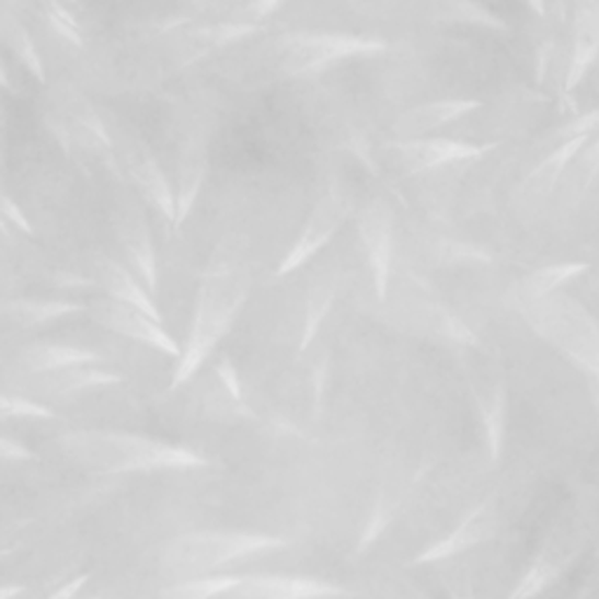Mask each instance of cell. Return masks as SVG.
<instances>
[{
	"instance_id": "7",
	"label": "cell",
	"mask_w": 599,
	"mask_h": 599,
	"mask_svg": "<svg viewBox=\"0 0 599 599\" xmlns=\"http://www.w3.org/2000/svg\"><path fill=\"white\" fill-rule=\"evenodd\" d=\"M347 211H349V207H347L345 197H339L335 193L323 197L312 209L300 237L296 239V244L288 249L286 258L279 263V267L274 274H277V277H286V274L296 272L307 261L314 258V255L331 242L342 222H345Z\"/></svg>"
},
{
	"instance_id": "30",
	"label": "cell",
	"mask_w": 599,
	"mask_h": 599,
	"mask_svg": "<svg viewBox=\"0 0 599 599\" xmlns=\"http://www.w3.org/2000/svg\"><path fill=\"white\" fill-rule=\"evenodd\" d=\"M5 33H8V41H10V47L14 49V55L20 57V61L26 66V71L38 78L41 82L45 80V71H43V61H41V55L36 45H33L31 36L24 31L22 24H16L12 20H8L5 24Z\"/></svg>"
},
{
	"instance_id": "37",
	"label": "cell",
	"mask_w": 599,
	"mask_h": 599,
	"mask_svg": "<svg viewBox=\"0 0 599 599\" xmlns=\"http://www.w3.org/2000/svg\"><path fill=\"white\" fill-rule=\"evenodd\" d=\"M0 454H3L5 461H33L36 454H33L28 448H24L22 442H16L10 436L0 438Z\"/></svg>"
},
{
	"instance_id": "40",
	"label": "cell",
	"mask_w": 599,
	"mask_h": 599,
	"mask_svg": "<svg viewBox=\"0 0 599 599\" xmlns=\"http://www.w3.org/2000/svg\"><path fill=\"white\" fill-rule=\"evenodd\" d=\"M88 580H90V574H80L71 580H66V584L59 586L47 599H76L82 592V588L88 586Z\"/></svg>"
},
{
	"instance_id": "46",
	"label": "cell",
	"mask_w": 599,
	"mask_h": 599,
	"mask_svg": "<svg viewBox=\"0 0 599 599\" xmlns=\"http://www.w3.org/2000/svg\"><path fill=\"white\" fill-rule=\"evenodd\" d=\"M595 288L599 290V274H597V277H595Z\"/></svg>"
},
{
	"instance_id": "29",
	"label": "cell",
	"mask_w": 599,
	"mask_h": 599,
	"mask_svg": "<svg viewBox=\"0 0 599 599\" xmlns=\"http://www.w3.org/2000/svg\"><path fill=\"white\" fill-rule=\"evenodd\" d=\"M440 16H445V20H452V22H464V24L492 28V31L508 28V24L502 20L499 14L489 12L481 3H475V0H442Z\"/></svg>"
},
{
	"instance_id": "6",
	"label": "cell",
	"mask_w": 599,
	"mask_h": 599,
	"mask_svg": "<svg viewBox=\"0 0 599 599\" xmlns=\"http://www.w3.org/2000/svg\"><path fill=\"white\" fill-rule=\"evenodd\" d=\"M88 312L101 329L139 342V345L143 347L158 349L166 356H176V358L183 352V347H178V342L166 333L164 323L155 316L146 314L143 310H139V307L119 302L115 298H101L88 304Z\"/></svg>"
},
{
	"instance_id": "43",
	"label": "cell",
	"mask_w": 599,
	"mask_h": 599,
	"mask_svg": "<svg viewBox=\"0 0 599 599\" xmlns=\"http://www.w3.org/2000/svg\"><path fill=\"white\" fill-rule=\"evenodd\" d=\"M20 595H24V586H5L3 590H0V599H12Z\"/></svg>"
},
{
	"instance_id": "18",
	"label": "cell",
	"mask_w": 599,
	"mask_h": 599,
	"mask_svg": "<svg viewBox=\"0 0 599 599\" xmlns=\"http://www.w3.org/2000/svg\"><path fill=\"white\" fill-rule=\"evenodd\" d=\"M96 279H99V286L108 293V298L139 307V310H143L146 314L162 321L160 307L155 298H152V290L141 281V277H134L125 265H119L117 261H111V258H99Z\"/></svg>"
},
{
	"instance_id": "1",
	"label": "cell",
	"mask_w": 599,
	"mask_h": 599,
	"mask_svg": "<svg viewBox=\"0 0 599 599\" xmlns=\"http://www.w3.org/2000/svg\"><path fill=\"white\" fill-rule=\"evenodd\" d=\"M249 265L242 258H237L230 249L218 251L201 274L191 333H187L178 364L174 375H171V391L181 389L195 378L201 364L216 352L222 337L232 331L239 312H242L244 302L249 300Z\"/></svg>"
},
{
	"instance_id": "5",
	"label": "cell",
	"mask_w": 599,
	"mask_h": 599,
	"mask_svg": "<svg viewBox=\"0 0 599 599\" xmlns=\"http://www.w3.org/2000/svg\"><path fill=\"white\" fill-rule=\"evenodd\" d=\"M279 45L288 76H314L342 59L378 55L387 49V43L380 38L349 36V33H288Z\"/></svg>"
},
{
	"instance_id": "17",
	"label": "cell",
	"mask_w": 599,
	"mask_h": 599,
	"mask_svg": "<svg viewBox=\"0 0 599 599\" xmlns=\"http://www.w3.org/2000/svg\"><path fill=\"white\" fill-rule=\"evenodd\" d=\"M99 361H104V358L94 349H88L82 345H57V342H36V345H28L20 354V358H16L22 372L38 375V378L73 366Z\"/></svg>"
},
{
	"instance_id": "14",
	"label": "cell",
	"mask_w": 599,
	"mask_h": 599,
	"mask_svg": "<svg viewBox=\"0 0 599 599\" xmlns=\"http://www.w3.org/2000/svg\"><path fill=\"white\" fill-rule=\"evenodd\" d=\"M117 237L119 246H123L127 261L131 263L136 277L155 293L158 290V258L155 246H152V237L146 226V220L139 211L127 209L117 218Z\"/></svg>"
},
{
	"instance_id": "33",
	"label": "cell",
	"mask_w": 599,
	"mask_h": 599,
	"mask_svg": "<svg viewBox=\"0 0 599 599\" xmlns=\"http://www.w3.org/2000/svg\"><path fill=\"white\" fill-rule=\"evenodd\" d=\"M572 164L576 166V178H578L580 193H586L599 176V139L588 141Z\"/></svg>"
},
{
	"instance_id": "24",
	"label": "cell",
	"mask_w": 599,
	"mask_h": 599,
	"mask_svg": "<svg viewBox=\"0 0 599 599\" xmlns=\"http://www.w3.org/2000/svg\"><path fill=\"white\" fill-rule=\"evenodd\" d=\"M590 139H572L557 143L551 152H548L545 160L529 174L527 178V193L534 197H543L548 193L555 191V185L560 183V178L567 174L569 164L576 160V155Z\"/></svg>"
},
{
	"instance_id": "22",
	"label": "cell",
	"mask_w": 599,
	"mask_h": 599,
	"mask_svg": "<svg viewBox=\"0 0 599 599\" xmlns=\"http://www.w3.org/2000/svg\"><path fill=\"white\" fill-rule=\"evenodd\" d=\"M43 378H47L45 391L53 393V396H73V393L115 387V384L125 382L123 375H119L117 370L106 368L104 361L73 366V368H66V370H59L53 375H43Z\"/></svg>"
},
{
	"instance_id": "15",
	"label": "cell",
	"mask_w": 599,
	"mask_h": 599,
	"mask_svg": "<svg viewBox=\"0 0 599 599\" xmlns=\"http://www.w3.org/2000/svg\"><path fill=\"white\" fill-rule=\"evenodd\" d=\"M477 108H481V101H475V99L429 101V104H422V106L405 111L396 119V125H393V134H396L401 141L419 139L422 134L436 131L445 125L454 123V119L477 111Z\"/></svg>"
},
{
	"instance_id": "45",
	"label": "cell",
	"mask_w": 599,
	"mask_h": 599,
	"mask_svg": "<svg viewBox=\"0 0 599 599\" xmlns=\"http://www.w3.org/2000/svg\"><path fill=\"white\" fill-rule=\"evenodd\" d=\"M595 399H597V407H599V380H597V384H595Z\"/></svg>"
},
{
	"instance_id": "34",
	"label": "cell",
	"mask_w": 599,
	"mask_h": 599,
	"mask_svg": "<svg viewBox=\"0 0 599 599\" xmlns=\"http://www.w3.org/2000/svg\"><path fill=\"white\" fill-rule=\"evenodd\" d=\"M599 129V108H592L588 113H580L576 117H572L567 125H562L555 131V141L564 143L572 139H590V136Z\"/></svg>"
},
{
	"instance_id": "9",
	"label": "cell",
	"mask_w": 599,
	"mask_h": 599,
	"mask_svg": "<svg viewBox=\"0 0 599 599\" xmlns=\"http://www.w3.org/2000/svg\"><path fill=\"white\" fill-rule=\"evenodd\" d=\"M349 595L352 592L347 588L314 576L246 574V578L228 595V599H339Z\"/></svg>"
},
{
	"instance_id": "44",
	"label": "cell",
	"mask_w": 599,
	"mask_h": 599,
	"mask_svg": "<svg viewBox=\"0 0 599 599\" xmlns=\"http://www.w3.org/2000/svg\"><path fill=\"white\" fill-rule=\"evenodd\" d=\"M525 3H527L529 8H532L539 16L545 14V3H543V0H525Z\"/></svg>"
},
{
	"instance_id": "12",
	"label": "cell",
	"mask_w": 599,
	"mask_h": 599,
	"mask_svg": "<svg viewBox=\"0 0 599 599\" xmlns=\"http://www.w3.org/2000/svg\"><path fill=\"white\" fill-rule=\"evenodd\" d=\"M599 57V0H576L564 92H574Z\"/></svg>"
},
{
	"instance_id": "8",
	"label": "cell",
	"mask_w": 599,
	"mask_h": 599,
	"mask_svg": "<svg viewBox=\"0 0 599 599\" xmlns=\"http://www.w3.org/2000/svg\"><path fill=\"white\" fill-rule=\"evenodd\" d=\"M358 234L366 249L372 288L378 300H387L393 263V218L384 201H372L358 216Z\"/></svg>"
},
{
	"instance_id": "23",
	"label": "cell",
	"mask_w": 599,
	"mask_h": 599,
	"mask_svg": "<svg viewBox=\"0 0 599 599\" xmlns=\"http://www.w3.org/2000/svg\"><path fill=\"white\" fill-rule=\"evenodd\" d=\"M88 312V304L71 300H33L16 298L3 302V316L20 329H41L49 321H57L71 314Z\"/></svg>"
},
{
	"instance_id": "16",
	"label": "cell",
	"mask_w": 599,
	"mask_h": 599,
	"mask_svg": "<svg viewBox=\"0 0 599 599\" xmlns=\"http://www.w3.org/2000/svg\"><path fill=\"white\" fill-rule=\"evenodd\" d=\"M396 148L405 169L413 171V174H417V171L438 169L452 162L475 160L487 150L485 146H473V143L452 141V139H410V141H401Z\"/></svg>"
},
{
	"instance_id": "3",
	"label": "cell",
	"mask_w": 599,
	"mask_h": 599,
	"mask_svg": "<svg viewBox=\"0 0 599 599\" xmlns=\"http://www.w3.org/2000/svg\"><path fill=\"white\" fill-rule=\"evenodd\" d=\"M290 539L253 532H191L171 539L160 557L162 569L176 578L211 574L232 562L288 548Z\"/></svg>"
},
{
	"instance_id": "28",
	"label": "cell",
	"mask_w": 599,
	"mask_h": 599,
	"mask_svg": "<svg viewBox=\"0 0 599 599\" xmlns=\"http://www.w3.org/2000/svg\"><path fill=\"white\" fill-rule=\"evenodd\" d=\"M335 302V286L329 281H321L312 288L310 298H307V312H304V323H302V333L298 342V356L307 352V347L312 345L319 335V329L326 321L331 307Z\"/></svg>"
},
{
	"instance_id": "4",
	"label": "cell",
	"mask_w": 599,
	"mask_h": 599,
	"mask_svg": "<svg viewBox=\"0 0 599 599\" xmlns=\"http://www.w3.org/2000/svg\"><path fill=\"white\" fill-rule=\"evenodd\" d=\"M518 307L534 333L599 380V323L584 304L557 290Z\"/></svg>"
},
{
	"instance_id": "47",
	"label": "cell",
	"mask_w": 599,
	"mask_h": 599,
	"mask_svg": "<svg viewBox=\"0 0 599 599\" xmlns=\"http://www.w3.org/2000/svg\"><path fill=\"white\" fill-rule=\"evenodd\" d=\"M88 599H99V597H96V595H94V597H88Z\"/></svg>"
},
{
	"instance_id": "36",
	"label": "cell",
	"mask_w": 599,
	"mask_h": 599,
	"mask_svg": "<svg viewBox=\"0 0 599 599\" xmlns=\"http://www.w3.org/2000/svg\"><path fill=\"white\" fill-rule=\"evenodd\" d=\"M440 331L445 333V337H450L457 345H466V347H475L477 337L473 335V331L466 326L464 321L459 316H454L452 312L442 310L440 312Z\"/></svg>"
},
{
	"instance_id": "39",
	"label": "cell",
	"mask_w": 599,
	"mask_h": 599,
	"mask_svg": "<svg viewBox=\"0 0 599 599\" xmlns=\"http://www.w3.org/2000/svg\"><path fill=\"white\" fill-rule=\"evenodd\" d=\"M3 218H5V222H12V226L16 230H22L24 234H33L31 222L26 220V216L20 211V207H16V204L8 195L3 197Z\"/></svg>"
},
{
	"instance_id": "41",
	"label": "cell",
	"mask_w": 599,
	"mask_h": 599,
	"mask_svg": "<svg viewBox=\"0 0 599 599\" xmlns=\"http://www.w3.org/2000/svg\"><path fill=\"white\" fill-rule=\"evenodd\" d=\"M450 595H452V599H475L471 576H466V574L454 576V580L450 584Z\"/></svg>"
},
{
	"instance_id": "20",
	"label": "cell",
	"mask_w": 599,
	"mask_h": 599,
	"mask_svg": "<svg viewBox=\"0 0 599 599\" xmlns=\"http://www.w3.org/2000/svg\"><path fill=\"white\" fill-rule=\"evenodd\" d=\"M572 560V548L562 545L560 541H548L543 551L529 564V569L522 574V578L510 590L506 599H534L541 595L548 586H553L562 576L564 567Z\"/></svg>"
},
{
	"instance_id": "38",
	"label": "cell",
	"mask_w": 599,
	"mask_h": 599,
	"mask_svg": "<svg viewBox=\"0 0 599 599\" xmlns=\"http://www.w3.org/2000/svg\"><path fill=\"white\" fill-rule=\"evenodd\" d=\"M326 380H329V361L323 358L321 364L314 366V372H312V401H314V415L321 410V403H323V391H326Z\"/></svg>"
},
{
	"instance_id": "10",
	"label": "cell",
	"mask_w": 599,
	"mask_h": 599,
	"mask_svg": "<svg viewBox=\"0 0 599 599\" xmlns=\"http://www.w3.org/2000/svg\"><path fill=\"white\" fill-rule=\"evenodd\" d=\"M424 475V469L419 471H407V469H396L389 471L382 475L378 494H375L372 508L366 518L364 532L358 537L356 543V553L364 555L370 545L378 543V539L387 532V527L396 520L401 506L405 504V499L413 492V487L419 483V477Z\"/></svg>"
},
{
	"instance_id": "31",
	"label": "cell",
	"mask_w": 599,
	"mask_h": 599,
	"mask_svg": "<svg viewBox=\"0 0 599 599\" xmlns=\"http://www.w3.org/2000/svg\"><path fill=\"white\" fill-rule=\"evenodd\" d=\"M0 413L5 419H57V410L24 396H12V393L0 396Z\"/></svg>"
},
{
	"instance_id": "26",
	"label": "cell",
	"mask_w": 599,
	"mask_h": 599,
	"mask_svg": "<svg viewBox=\"0 0 599 599\" xmlns=\"http://www.w3.org/2000/svg\"><path fill=\"white\" fill-rule=\"evenodd\" d=\"M246 574H204L193 578H178L176 584L166 586L160 599H218L228 597Z\"/></svg>"
},
{
	"instance_id": "27",
	"label": "cell",
	"mask_w": 599,
	"mask_h": 599,
	"mask_svg": "<svg viewBox=\"0 0 599 599\" xmlns=\"http://www.w3.org/2000/svg\"><path fill=\"white\" fill-rule=\"evenodd\" d=\"M258 31H263V26L253 24V22H228V24H214V26H207V28H199V31H195V33H191V36H187V38H191V41H187V53H191V59H187V61L199 59L207 53H211V49H216V47L249 38Z\"/></svg>"
},
{
	"instance_id": "13",
	"label": "cell",
	"mask_w": 599,
	"mask_h": 599,
	"mask_svg": "<svg viewBox=\"0 0 599 599\" xmlns=\"http://www.w3.org/2000/svg\"><path fill=\"white\" fill-rule=\"evenodd\" d=\"M471 393L477 407V417L483 422L487 452L492 461H499L506 426V389L504 382L492 372H481L471 380Z\"/></svg>"
},
{
	"instance_id": "25",
	"label": "cell",
	"mask_w": 599,
	"mask_h": 599,
	"mask_svg": "<svg viewBox=\"0 0 599 599\" xmlns=\"http://www.w3.org/2000/svg\"><path fill=\"white\" fill-rule=\"evenodd\" d=\"M588 269H590L588 263H560V265H548V267H541L532 274H527L516 290L518 304L553 296L569 279L578 277V274H586Z\"/></svg>"
},
{
	"instance_id": "2",
	"label": "cell",
	"mask_w": 599,
	"mask_h": 599,
	"mask_svg": "<svg viewBox=\"0 0 599 599\" xmlns=\"http://www.w3.org/2000/svg\"><path fill=\"white\" fill-rule=\"evenodd\" d=\"M57 445L73 464L106 475L191 471L209 466L207 457L193 448H185V445L127 431L73 429L61 434Z\"/></svg>"
},
{
	"instance_id": "35",
	"label": "cell",
	"mask_w": 599,
	"mask_h": 599,
	"mask_svg": "<svg viewBox=\"0 0 599 599\" xmlns=\"http://www.w3.org/2000/svg\"><path fill=\"white\" fill-rule=\"evenodd\" d=\"M216 375H218L220 384L226 387V391L230 393L232 403L246 410V399H244V384H242V378H239V370L234 368V364L230 361L228 356H222L220 361L216 364Z\"/></svg>"
},
{
	"instance_id": "11",
	"label": "cell",
	"mask_w": 599,
	"mask_h": 599,
	"mask_svg": "<svg viewBox=\"0 0 599 599\" xmlns=\"http://www.w3.org/2000/svg\"><path fill=\"white\" fill-rule=\"evenodd\" d=\"M494 529H496V510L492 502H485L481 506H475L471 512H466L452 532L445 534L440 541L426 545L422 553L413 557V564L442 562L464 551H471V548L487 541L494 534Z\"/></svg>"
},
{
	"instance_id": "48",
	"label": "cell",
	"mask_w": 599,
	"mask_h": 599,
	"mask_svg": "<svg viewBox=\"0 0 599 599\" xmlns=\"http://www.w3.org/2000/svg\"><path fill=\"white\" fill-rule=\"evenodd\" d=\"M68 3H76V0H68Z\"/></svg>"
},
{
	"instance_id": "21",
	"label": "cell",
	"mask_w": 599,
	"mask_h": 599,
	"mask_svg": "<svg viewBox=\"0 0 599 599\" xmlns=\"http://www.w3.org/2000/svg\"><path fill=\"white\" fill-rule=\"evenodd\" d=\"M207 176V150L201 139H187L178 158V185H176V226L181 228L201 191Z\"/></svg>"
},
{
	"instance_id": "32",
	"label": "cell",
	"mask_w": 599,
	"mask_h": 599,
	"mask_svg": "<svg viewBox=\"0 0 599 599\" xmlns=\"http://www.w3.org/2000/svg\"><path fill=\"white\" fill-rule=\"evenodd\" d=\"M47 22H49V26L55 28L57 36H61L66 43L82 47V36H80L78 22L73 20L71 12H68L61 3H57V0H53V3L47 5Z\"/></svg>"
},
{
	"instance_id": "19",
	"label": "cell",
	"mask_w": 599,
	"mask_h": 599,
	"mask_svg": "<svg viewBox=\"0 0 599 599\" xmlns=\"http://www.w3.org/2000/svg\"><path fill=\"white\" fill-rule=\"evenodd\" d=\"M129 162V174L136 183V187L143 193L148 201L155 204V209L176 226V193L171 191V185L164 176V171L160 169L158 160L141 150H129L127 155Z\"/></svg>"
},
{
	"instance_id": "42",
	"label": "cell",
	"mask_w": 599,
	"mask_h": 599,
	"mask_svg": "<svg viewBox=\"0 0 599 599\" xmlns=\"http://www.w3.org/2000/svg\"><path fill=\"white\" fill-rule=\"evenodd\" d=\"M281 3L284 0H253V3L249 5V12L253 20H263V16L272 14Z\"/></svg>"
}]
</instances>
